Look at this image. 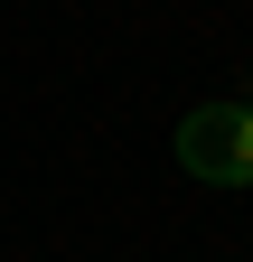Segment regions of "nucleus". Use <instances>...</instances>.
Instances as JSON below:
<instances>
[{
	"mask_svg": "<svg viewBox=\"0 0 253 262\" xmlns=\"http://www.w3.org/2000/svg\"><path fill=\"white\" fill-rule=\"evenodd\" d=\"M169 159L206 187H253V103H197L178 122Z\"/></svg>",
	"mask_w": 253,
	"mask_h": 262,
	"instance_id": "obj_1",
	"label": "nucleus"
}]
</instances>
